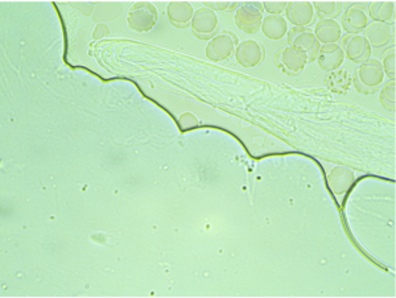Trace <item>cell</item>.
<instances>
[{
    "label": "cell",
    "instance_id": "1",
    "mask_svg": "<svg viewBox=\"0 0 396 298\" xmlns=\"http://www.w3.org/2000/svg\"><path fill=\"white\" fill-rule=\"evenodd\" d=\"M384 72L381 61L376 59L360 64L354 74V86L362 94H374L383 84Z\"/></svg>",
    "mask_w": 396,
    "mask_h": 298
},
{
    "label": "cell",
    "instance_id": "18",
    "mask_svg": "<svg viewBox=\"0 0 396 298\" xmlns=\"http://www.w3.org/2000/svg\"><path fill=\"white\" fill-rule=\"evenodd\" d=\"M369 16L372 22L390 23L395 15V3L394 1H372L369 6Z\"/></svg>",
    "mask_w": 396,
    "mask_h": 298
},
{
    "label": "cell",
    "instance_id": "16",
    "mask_svg": "<svg viewBox=\"0 0 396 298\" xmlns=\"http://www.w3.org/2000/svg\"><path fill=\"white\" fill-rule=\"evenodd\" d=\"M314 36L321 44H337L342 37V28L333 19L320 20L314 28Z\"/></svg>",
    "mask_w": 396,
    "mask_h": 298
},
{
    "label": "cell",
    "instance_id": "24",
    "mask_svg": "<svg viewBox=\"0 0 396 298\" xmlns=\"http://www.w3.org/2000/svg\"><path fill=\"white\" fill-rule=\"evenodd\" d=\"M181 131H186V130H193L194 127L198 126V119L193 115L192 112H184L179 119Z\"/></svg>",
    "mask_w": 396,
    "mask_h": 298
},
{
    "label": "cell",
    "instance_id": "21",
    "mask_svg": "<svg viewBox=\"0 0 396 298\" xmlns=\"http://www.w3.org/2000/svg\"><path fill=\"white\" fill-rule=\"evenodd\" d=\"M313 8L317 11V15L324 19H333L337 17L342 11V3L341 1H317L313 4Z\"/></svg>",
    "mask_w": 396,
    "mask_h": 298
},
{
    "label": "cell",
    "instance_id": "25",
    "mask_svg": "<svg viewBox=\"0 0 396 298\" xmlns=\"http://www.w3.org/2000/svg\"><path fill=\"white\" fill-rule=\"evenodd\" d=\"M287 4H288L287 1H264L263 8L270 15L280 16V13L286 11Z\"/></svg>",
    "mask_w": 396,
    "mask_h": 298
},
{
    "label": "cell",
    "instance_id": "20",
    "mask_svg": "<svg viewBox=\"0 0 396 298\" xmlns=\"http://www.w3.org/2000/svg\"><path fill=\"white\" fill-rule=\"evenodd\" d=\"M123 7L120 3H101L96 6V11L93 13V19L98 24L105 23L108 20H114L119 16Z\"/></svg>",
    "mask_w": 396,
    "mask_h": 298
},
{
    "label": "cell",
    "instance_id": "15",
    "mask_svg": "<svg viewBox=\"0 0 396 298\" xmlns=\"http://www.w3.org/2000/svg\"><path fill=\"white\" fill-rule=\"evenodd\" d=\"M169 22L177 28H185L192 22L193 7L188 1H170L167 7Z\"/></svg>",
    "mask_w": 396,
    "mask_h": 298
},
{
    "label": "cell",
    "instance_id": "22",
    "mask_svg": "<svg viewBox=\"0 0 396 298\" xmlns=\"http://www.w3.org/2000/svg\"><path fill=\"white\" fill-rule=\"evenodd\" d=\"M395 81L387 82L384 84L383 90L381 93V103L386 110L394 111L396 107Z\"/></svg>",
    "mask_w": 396,
    "mask_h": 298
},
{
    "label": "cell",
    "instance_id": "19",
    "mask_svg": "<svg viewBox=\"0 0 396 298\" xmlns=\"http://www.w3.org/2000/svg\"><path fill=\"white\" fill-rule=\"evenodd\" d=\"M325 84L328 89L337 94H346L351 84V77L346 70H335L326 77Z\"/></svg>",
    "mask_w": 396,
    "mask_h": 298
},
{
    "label": "cell",
    "instance_id": "14",
    "mask_svg": "<svg viewBox=\"0 0 396 298\" xmlns=\"http://www.w3.org/2000/svg\"><path fill=\"white\" fill-rule=\"evenodd\" d=\"M286 13L295 27H307L314 19V8L311 1H291L287 4Z\"/></svg>",
    "mask_w": 396,
    "mask_h": 298
},
{
    "label": "cell",
    "instance_id": "9",
    "mask_svg": "<svg viewBox=\"0 0 396 298\" xmlns=\"http://www.w3.org/2000/svg\"><path fill=\"white\" fill-rule=\"evenodd\" d=\"M235 57L243 68H255L265 59V49L255 40H244L235 49Z\"/></svg>",
    "mask_w": 396,
    "mask_h": 298
},
{
    "label": "cell",
    "instance_id": "3",
    "mask_svg": "<svg viewBox=\"0 0 396 298\" xmlns=\"http://www.w3.org/2000/svg\"><path fill=\"white\" fill-rule=\"evenodd\" d=\"M263 4L259 1L242 3L235 13V24L246 33H256L262 28Z\"/></svg>",
    "mask_w": 396,
    "mask_h": 298
},
{
    "label": "cell",
    "instance_id": "13",
    "mask_svg": "<svg viewBox=\"0 0 396 298\" xmlns=\"http://www.w3.org/2000/svg\"><path fill=\"white\" fill-rule=\"evenodd\" d=\"M345 60L344 49L338 44H325L318 52V65L325 72H335Z\"/></svg>",
    "mask_w": 396,
    "mask_h": 298
},
{
    "label": "cell",
    "instance_id": "11",
    "mask_svg": "<svg viewBox=\"0 0 396 298\" xmlns=\"http://www.w3.org/2000/svg\"><path fill=\"white\" fill-rule=\"evenodd\" d=\"M279 66L283 69V72L287 73L288 75H298L300 74L305 65L308 64V57L305 53H302L299 49L288 47L284 49L279 54Z\"/></svg>",
    "mask_w": 396,
    "mask_h": 298
},
{
    "label": "cell",
    "instance_id": "2",
    "mask_svg": "<svg viewBox=\"0 0 396 298\" xmlns=\"http://www.w3.org/2000/svg\"><path fill=\"white\" fill-rule=\"evenodd\" d=\"M159 11L152 3L139 1L130 8L127 16V23L132 31L138 33H145L151 31L157 23Z\"/></svg>",
    "mask_w": 396,
    "mask_h": 298
},
{
    "label": "cell",
    "instance_id": "5",
    "mask_svg": "<svg viewBox=\"0 0 396 298\" xmlns=\"http://www.w3.org/2000/svg\"><path fill=\"white\" fill-rule=\"evenodd\" d=\"M238 44V37L231 31H222L213 37L207 47L206 56L212 61H223L231 57Z\"/></svg>",
    "mask_w": 396,
    "mask_h": 298
},
{
    "label": "cell",
    "instance_id": "17",
    "mask_svg": "<svg viewBox=\"0 0 396 298\" xmlns=\"http://www.w3.org/2000/svg\"><path fill=\"white\" fill-rule=\"evenodd\" d=\"M264 36L271 40H280L288 33V23L283 16L268 15L262 22Z\"/></svg>",
    "mask_w": 396,
    "mask_h": 298
},
{
    "label": "cell",
    "instance_id": "10",
    "mask_svg": "<svg viewBox=\"0 0 396 298\" xmlns=\"http://www.w3.org/2000/svg\"><path fill=\"white\" fill-rule=\"evenodd\" d=\"M363 36L369 41L370 47L375 49H382L388 47L394 40V32L391 25L387 23L372 22L369 23L363 31Z\"/></svg>",
    "mask_w": 396,
    "mask_h": 298
},
{
    "label": "cell",
    "instance_id": "12",
    "mask_svg": "<svg viewBox=\"0 0 396 298\" xmlns=\"http://www.w3.org/2000/svg\"><path fill=\"white\" fill-rule=\"evenodd\" d=\"M354 184V172L346 167H336L328 176L329 189L335 195L346 194Z\"/></svg>",
    "mask_w": 396,
    "mask_h": 298
},
{
    "label": "cell",
    "instance_id": "7",
    "mask_svg": "<svg viewBox=\"0 0 396 298\" xmlns=\"http://www.w3.org/2000/svg\"><path fill=\"white\" fill-rule=\"evenodd\" d=\"M367 4L357 3L350 4L342 16V28L346 31L348 35H360L369 25V16H367Z\"/></svg>",
    "mask_w": 396,
    "mask_h": 298
},
{
    "label": "cell",
    "instance_id": "6",
    "mask_svg": "<svg viewBox=\"0 0 396 298\" xmlns=\"http://www.w3.org/2000/svg\"><path fill=\"white\" fill-rule=\"evenodd\" d=\"M191 24L194 36L198 37L200 40L212 38L216 36L217 28H218L217 13L207 7L198 8L193 15Z\"/></svg>",
    "mask_w": 396,
    "mask_h": 298
},
{
    "label": "cell",
    "instance_id": "27",
    "mask_svg": "<svg viewBox=\"0 0 396 298\" xmlns=\"http://www.w3.org/2000/svg\"><path fill=\"white\" fill-rule=\"evenodd\" d=\"M108 35H110V28H108V25L105 24V23H101V24L96 25V29H94V32H93V37H94L96 40L103 38V37L108 36Z\"/></svg>",
    "mask_w": 396,
    "mask_h": 298
},
{
    "label": "cell",
    "instance_id": "4",
    "mask_svg": "<svg viewBox=\"0 0 396 298\" xmlns=\"http://www.w3.org/2000/svg\"><path fill=\"white\" fill-rule=\"evenodd\" d=\"M289 47L299 49L307 54L308 62H314L318 57L320 43L314 36L312 29L307 27H293L288 32Z\"/></svg>",
    "mask_w": 396,
    "mask_h": 298
},
{
    "label": "cell",
    "instance_id": "8",
    "mask_svg": "<svg viewBox=\"0 0 396 298\" xmlns=\"http://www.w3.org/2000/svg\"><path fill=\"white\" fill-rule=\"evenodd\" d=\"M344 53L349 60L363 64L372 59V48L363 35H346L342 38Z\"/></svg>",
    "mask_w": 396,
    "mask_h": 298
},
{
    "label": "cell",
    "instance_id": "26",
    "mask_svg": "<svg viewBox=\"0 0 396 298\" xmlns=\"http://www.w3.org/2000/svg\"><path fill=\"white\" fill-rule=\"evenodd\" d=\"M205 7L213 10L216 13V10H219V11H228V10H233V8H237L240 7L238 3H230V1H221V3H209V1H205Z\"/></svg>",
    "mask_w": 396,
    "mask_h": 298
},
{
    "label": "cell",
    "instance_id": "23",
    "mask_svg": "<svg viewBox=\"0 0 396 298\" xmlns=\"http://www.w3.org/2000/svg\"><path fill=\"white\" fill-rule=\"evenodd\" d=\"M384 75H387L391 81H395L396 75V54L395 48H391L384 56L383 64Z\"/></svg>",
    "mask_w": 396,
    "mask_h": 298
}]
</instances>
